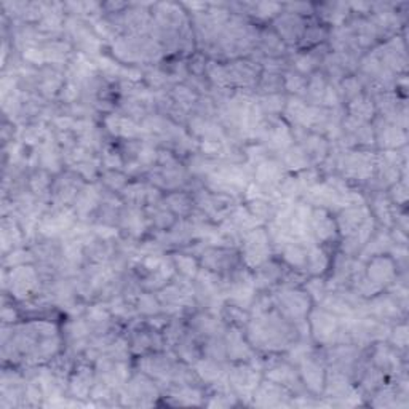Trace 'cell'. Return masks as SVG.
<instances>
[{
  "mask_svg": "<svg viewBox=\"0 0 409 409\" xmlns=\"http://www.w3.org/2000/svg\"><path fill=\"white\" fill-rule=\"evenodd\" d=\"M272 243L266 229L254 227L243 234L242 239V262L247 269H256L270 259Z\"/></svg>",
  "mask_w": 409,
  "mask_h": 409,
  "instance_id": "1",
  "label": "cell"
},
{
  "mask_svg": "<svg viewBox=\"0 0 409 409\" xmlns=\"http://www.w3.org/2000/svg\"><path fill=\"white\" fill-rule=\"evenodd\" d=\"M274 306L291 323H299L307 319L312 306L310 296L298 288H283L279 294H274Z\"/></svg>",
  "mask_w": 409,
  "mask_h": 409,
  "instance_id": "2",
  "label": "cell"
},
{
  "mask_svg": "<svg viewBox=\"0 0 409 409\" xmlns=\"http://www.w3.org/2000/svg\"><path fill=\"white\" fill-rule=\"evenodd\" d=\"M10 281H5L4 286L9 288L11 296L18 301H29V298H36L37 291L42 285V276L38 270L26 264V266H18L10 269Z\"/></svg>",
  "mask_w": 409,
  "mask_h": 409,
  "instance_id": "3",
  "label": "cell"
},
{
  "mask_svg": "<svg viewBox=\"0 0 409 409\" xmlns=\"http://www.w3.org/2000/svg\"><path fill=\"white\" fill-rule=\"evenodd\" d=\"M229 82L232 88L254 90L262 76V66L249 58H239L226 64Z\"/></svg>",
  "mask_w": 409,
  "mask_h": 409,
  "instance_id": "4",
  "label": "cell"
},
{
  "mask_svg": "<svg viewBox=\"0 0 409 409\" xmlns=\"http://www.w3.org/2000/svg\"><path fill=\"white\" fill-rule=\"evenodd\" d=\"M83 177L74 170H68L59 175L51 184V203L58 208H66V204L74 203L76 197L83 189Z\"/></svg>",
  "mask_w": 409,
  "mask_h": 409,
  "instance_id": "5",
  "label": "cell"
},
{
  "mask_svg": "<svg viewBox=\"0 0 409 409\" xmlns=\"http://www.w3.org/2000/svg\"><path fill=\"white\" fill-rule=\"evenodd\" d=\"M237 257L234 248H222V247H209L204 248L202 252V269H207L209 272H214L217 275L230 274L237 269Z\"/></svg>",
  "mask_w": 409,
  "mask_h": 409,
  "instance_id": "6",
  "label": "cell"
},
{
  "mask_svg": "<svg viewBox=\"0 0 409 409\" xmlns=\"http://www.w3.org/2000/svg\"><path fill=\"white\" fill-rule=\"evenodd\" d=\"M307 24H309L307 18H302L299 15H294V13L283 10L272 21V28L275 29L276 34L281 37V41L285 42L286 47H289V45L301 42Z\"/></svg>",
  "mask_w": 409,
  "mask_h": 409,
  "instance_id": "7",
  "label": "cell"
},
{
  "mask_svg": "<svg viewBox=\"0 0 409 409\" xmlns=\"http://www.w3.org/2000/svg\"><path fill=\"white\" fill-rule=\"evenodd\" d=\"M397 262L390 254H379L369 257V262L365 269V275L379 288L390 286L398 279Z\"/></svg>",
  "mask_w": 409,
  "mask_h": 409,
  "instance_id": "8",
  "label": "cell"
},
{
  "mask_svg": "<svg viewBox=\"0 0 409 409\" xmlns=\"http://www.w3.org/2000/svg\"><path fill=\"white\" fill-rule=\"evenodd\" d=\"M229 384L232 387V390H237L240 393H247L249 397H253L257 385L261 384V374L259 369H256L249 363H240L230 368L227 374Z\"/></svg>",
  "mask_w": 409,
  "mask_h": 409,
  "instance_id": "9",
  "label": "cell"
},
{
  "mask_svg": "<svg viewBox=\"0 0 409 409\" xmlns=\"http://www.w3.org/2000/svg\"><path fill=\"white\" fill-rule=\"evenodd\" d=\"M310 232L314 239L320 243H331L338 237V226L336 219L326 208H312L310 216Z\"/></svg>",
  "mask_w": 409,
  "mask_h": 409,
  "instance_id": "10",
  "label": "cell"
},
{
  "mask_svg": "<svg viewBox=\"0 0 409 409\" xmlns=\"http://www.w3.org/2000/svg\"><path fill=\"white\" fill-rule=\"evenodd\" d=\"M104 128L112 136L120 138L122 141L138 140V136L146 133L144 128H141V125H138V122L131 120V118L123 114H115V112H110L109 115L104 117Z\"/></svg>",
  "mask_w": 409,
  "mask_h": 409,
  "instance_id": "11",
  "label": "cell"
},
{
  "mask_svg": "<svg viewBox=\"0 0 409 409\" xmlns=\"http://www.w3.org/2000/svg\"><path fill=\"white\" fill-rule=\"evenodd\" d=\"M382 123L374 125V136L379 146L385 150H398L406 146V130L397 127V125L388 123L385 118L378 117Z\"/></svg>",
  "mask_w": 409,
  "mask_h": 409,
  "instance_id": "12",
  "label": "cell"
},
{
  "mask_svg": "<svg viewBox=\"0 0 409 409\" xmlns=\"http://www.w3.org/2000/svg\"><path fill=\"white\" fill-rule=\"evenodd\" d=\"M299 365H301L299 376L306 387L312 393H320L323 390V387H325V379H326V371L323 363L320 360H316L312 353L306 360H302Z\"/></svg>",
  "mask_w": 409,
  "mask_h": 409,
  "instance_id": "13",
  "label": "cell"
},
{
  "mask_svg": "<svg viewBox=\"0 0 409 409\" xmlns=\"http://www.w3.org/2000/svg\"><path fill=\"white\" fill-rule=\"evenodd\" d=\"M103 190L96 186V184H85L83 189L78 192L74 200V207L72 209L76 211L77 219L85 221V217L90 216L93 211L98 209L101 203Z\"/></svg>",
  "mask_w": 409,
  "mask_h": 409,
  "instance_id": "14",
  "label": "cell"
},
{
  "mask_svg": "<svg viewBox=\"0 0 409 409\" xmlns=\"http://www.w3.org/2000/svg\"><path fill=\"white\" fill-rule=\"evenodd\" d=\"M371 216V211L368 209L366 204L363 207H347L342 208L341 213L336 217V226H338V232L342 237H347L353 234L363 222L366 221V217Z\"/></svg>",
  "mask_w": 409,
  "mask_h": 409,
  "instance_id": "15",
  "label": "cell"
},
{
  "mask_svg": "<svg viewBox=\"0 0 409 409\" xmlns=\"http://www.w3.org/2000/svg\"><path fill=\"white\" fill-rule=\"evenodd\" d=\"M226 351L229 360L249 363L254 358L252 346H249L247 336H243L240 328L237 326L230 328L229 333L226 334Z\"/></svg>",
  "mask_w": 409,
  "mask_h": 409,
  "instance_id": "16",
  "label": "cell"
},
{
  "mask_svg": "<svg viewBox=\"0 0 409 409\" xmlns=\"http://www.w3.org/2000/svg\"><path fill=\"white\" fill-rule=\"evenodd\" d=\"M283 177H285V167L274 158L257 163L254 170V182L264 187H276Z\"/></svg>",
  "mask_w": 409,
  "mask_h": 409,
  "instance_id": "17",
  "label": "cell"
},
{
  "mask_svg": "<svg viewBox=\"0 0 409 409\" xmlns=\"http://www.w3.org/2000/svg\"><path fill=\"white\" fill-rule=\"evenodd\" d=\"M289 390L281 384H276L274 380H261V384L253 393L254 405L257 406H276L281 405L283 397H289Z\"/></svg>",
  "mask_w": 409,
  "mask_h": 409,
  "instance_id": "18",
  "label": "cell"
},
{
  "mask_svg": "<svg viewBox=\"0 0 409 409\" xmlns=\"http://www.w3.org/2000/svg\"><path fill=\"white\" fill-rule=\"evenodd\" d=\"M315 13L321 19L323 26H333V28H341L351 18V9L348 4H321L315 5Z\"/></svg>",
  "mask_w": 409,
  "mask_h": 409,
  "instance_id": "19",
  "label": "cell"
},
{
  "mask_svg": "<svg viewBox=\"0 0 409 409\" xmlns=\"http://www.w3.org/2000/svg\"><path fill=\"white\" fill-rule=\"evenodd\" d=\"M299 146L306 150L310 162H315V163L325 162L329 150H331L328 143V138H325L320 133H314V131H307V130L304 131V138H302Z\"/></svg>",
  "mask_w": 409,
  "mask_h": 409,
  "instance_id": "20",
  "label": "cell"
},
{
  "mask_svg": "<svg viewBox=\"0 0 409 409\" xmlns=\"http://www.w3.org/2000/svg\"><path fill=\"white\" fill-rule=\"evenodd\" d=\"M283 275H285V272H283L281 264L269 259L264 264H261L259 267L254 269V275H253L254 286L256 289H267L272 285L280 283Z\"/></svg>",
  "mask_w": 409,
  "mask_h": 409,
  "instance_id": "21",
  "label": "cell"
},
{
  "mask_svg": "<svg viewBox=\"0 0 409 409\" xmlns=\"http://www.w3.org/2000/svg\"><path fill=\"white\" fill-rule=\"evenodd\" d=\"M163 204L175 216H180L181 219H187L195 208V202L192 194L184 192V190H173L163 197Z\"/></svg>",
  "mask_w": 409,
  "mask_h": 409,
  "instance_id": "22",
  "label": "cell"
},
{
  "mask_svg": "<svg viewBox=\"0 0 409 409\" xmlns=\"http://www.w3.org/2000/svg\"><path fill=\"white\" fill-rule=\"evenodd\" d=\"M309 247L310 245H307L306 242L289 240L286 245L280 249L283 261H285L286 266H289L294 270H302L306 267Z\"/></svg>",
  "mask_w": 409,
  "mask_h": 409,
  "instance_id": "23",
  "label": "cell"
},
{
  "mask_svg": "<svg viewBox=\"0 0 409 409\" xmlns=\"http://www.w3.org/2000/svg\"><path fill=\"white\" fill-rule=\"evenodd\" d=\"M331 266V257L328 256L325 248L319 245H310L307 249L306 272L310 276H321Z\"/></svg>",
  "mask_w": 409,
  "mask_h": 409,
  "instance_id": "24",
  "label": "cell"
},
{
  "mask_svg": "<svg viewBox=\"0 0 409 409\" xmlns=\"http://www.w3.org/2000/svg\"><path fill=\"white\" fill-rule=\"evenodd\" d=\"M45 61L51 66H61L68 63L69 56L72 55V45L69 41H48L43 45Z\"/></svg>",
  "mask_w": 409,
  "mask_h": 409,
  "instance_id": "25",
  "label": "cell"
},
{
  "mask_svg": "<svg viewBox=\"0 0 409 409\" xmlns=\"http://www.w3.org/2000/svg\"><path fill=\"white\" fill-rule=\"evenodd\" d=\"M347 112L348 115H352L355 118H358L361 122H369L373 120L374 115L378 114L376 112V105L373 98L368 93H361L360 96L355 98L353 101L347 104Z\"/></svg>",
  "mask_w": 409,
  "mask_h": 409,
  "instance_id": "26",
  "label": "cell"
},
{
  "mask_svg": "<svg viewBox=\"0 0 409 409\" xmlns=\"http://www.w3.org/2000/svg\"><path fill=\"white\" fill-rule=\"evenodd\" d=\"M281 163H283V167L288 168L289 171H296V173H299V171L309 168L310 158L306 154V150L302 149L299 144H296V146H289L285 150Z\"/></svg>",
  "mask_w": 409,
  "mask_h": 409,
  "instance_id": "27",
  "label": "cell"
},
{
  "mask_svg": "<svg viewBox=\"0 0 409 409\" xmlns=\"http://www.w3.org/2000/svg\"><path fill=\"white\" fill-rule=\"evenodd\" d=\"M329 36V31L326 29V26H323L320 21L307 24V28L304 31V36H302L299 45L302 48H315L319 45H323V42L326 41Z\"/></svg>",
  "mask_w": 409,
  "mask_h": 409,
  "instance_id": "28",
  "label": "cell"
},
{
  "mask_svg": "<svg viewBox=\"0 0 409 409\" xmlns=\"http://www.w3.org/2000/svg\"><path fill=\"white\" fill-rule=\"evenodd\" d=\"M170 95H171V98H173L175 104L180 105V108L186 112L192 110L194 105L197 104V101H199V98H200V95L190 88L187 83L175 85Z\"/></svg>",
  "mask_w": 409,
  "mask_h": 409,
  "instance_id": "29",
  "label": "cell"
},
{
  "mask_svg": "<svg viewBox=\"0 0 409 409\" xmlns=\"http://www.w3.org/2000/svg\"><path fill=\"white\" fill-rule=\"evenodd\" d=\"M195 373L199 378L204 382H209V384H213L219 378H222V368H221V363L216 361V360H211L203 357L199 361L195 363Z\"/></svg>",
  "mask_w": 409,
  "mask_h": 409,
  "instance_id": "30",
  "label": "cell"
},
{
  "mask_svg": "<svg viewBox=\"0 0 409 409\" xmlns=\"http://www.w3.org/2000/svg\"><path fill=\"white\" fill-rule=\"evenodd\" d=\"M257 90L266 95H279L285 90V81H283V74H276V72H267L262 71V76L257 83Z\"/></svg>",
  "mask_w": 409,
  "mask_h": 409,
  "instance_id": "31",
  "label": "cell"
},
{
  "mask_svg": "<svg viewBox=\"0 0 409 409\" xmlns=\"http://www.w3.org/2000/svg\"><path fill=\"white\" fill-rule=\"evenodd\" d=\"M373 213L374 219H379L385 226H392L395 222V214H393V203L387 199L384 195H376L373 199Z\"/></svg>",
  "mask_w": 409,
  "mask_h": 409,
  "instance_id": "32",
  "label": "cell"
},
{
  "mask_svg": "<svg viewBox=\"0 0 409 409\" xmlns=\"http://www.w3.org/2000/svg\"><path fill=\"white\" fill-rule=\"evenodd\" d=\"M173 262L176 266V272L186 276V279L192 280L197 276L200 270V264L195 259L192 254H184V253H177L173 256Z\"/></svg>",
  "mask_w": 409,
  "mask_h": 409,
  "instance_id": "33",
  "label": "cell"
},
{
  "mask_svg": "<svg viewBox=\"0 0 409 409\" xmlns=\"http://www.w3.org/2000/svg\"><path fill=\"white\" fill-rule=\"evenodd\" d=\"M336 90H338L341 101H344L348 104L351 101H353L355 98L363 93V85H361L358 77L347 76L346 78H342V81L339 82V87Z\"/></svg>",
  "mask_w": 409,
  "mask_h": 409,
  "instance_id": "34",
  "label": "cell"
},
{
  "mask_svg": "<svg viewBox=\"0 0 409 409\" xmlns=\"http://www.w3.org/2000/svg\"><path fill=\"white\" fill-rule=\"evenodd\" d=\"M274 202L266 200V199H254L249 200L247 204V209L249 211L257 222H264V221H272V217L275 214V208H274Z\"/></svg>",
  "mask_w": 409,
  "mask_h": 409,
  "instance_id": "35",
  "label": "cell"
},
{
  "mask_svg": "<svg viewBox=\"0 0 409 409\" xmlns=\"http://www.w3.org/2000/svg\"><path fill=\"white\" fill-rule=\"evenodd\" d=\"M101 184L105 189L110 190V192L120 194L125 186L128 184V175L125 173V171H115V170L103 171Z\"/></svg>",
  "mask_w": 409,
  "mask_h": 409,
  "instance_id": "36",
  "label": "cell"
},
{
  "mask_svg": "<svg viewBox=\"0 0 409 409\" xmlns=\"http://www.w3.org/2000/svg\"><path fill=\"white\" fill-rule=\"evenodd\" d=\"M286 96H283L281 93L279 95H266L259 100V108L262 110L264 115H280L283 114L286 105Z\"/></svg>",
  "mask_w": 409,
  "mask_h": 409,
  "instance_id": "37",
  "label": "cell"
},
{
  "mask_svg": "<svg viewBox=\"0 0 409 409\" xmlns=\"http://www.w3.org/2000/svg\"><path fill=\"white\" fill-rule=\"evenodd\" d=\"M307 78L306 76L299 74L296 71H286L283 72V81H285V90H288L293 96H302L306 95L307 90Z\"/></svg>",
  "mask_w": 409,
  "mask_h": 409,
  "instance_id": "38",
  "label": "cell"
},
{
  "mask_svg": "<svg viewBox=\"0 0 409 409\" xmlns=\"http://www.w3.org/2000/svg\"><path fill=\"white\" fill-rule=\"evenodd\" d=\"M136 312L146 316H152L162 312V304L154 293H141L136 301Z\"/></svg>",
  "mask_w": 409,
  "mask_h": 409,
  "instance_id": "39",
  "label": "cell"
},
{
  "mask_svg": "<svg viewBox=\"0 0 409 409\" xmlns=\"http://www.w3.org/2000/svg\"><path fill=\"white\" fill-rule=\"evenodd\" d=\"M101 163L104 167V171H109V170L123 171L125 170V158L120 152V149L115 146H105L103 149Z\"/></svg>",
  "mask_w": 409,
  "mask_h": 409,
  "instance_id": "40",
  "label": "cell"
},
{
  "mask_svg": "<svg viewBox=\"0 0 409 409\" xmlns=\"http://www.w3.org/2000/svg\"><path fill=\"white\" fill-rule=\"evenodd\" d=\"M276 192L280 197H285L286 200H291L304 194V189H302L298 176H285L276 186Z\"/></svg>",
  "mask_w": 409,
  "mask_h": 409,
  "instance_id": "41",
  "label": "cell"
},
{
  "mask_svg": "<svg viewBox=\"0 0 409 409\" xmlns=\"http://www.w3.org/2000/svg\"><path fill=\"white\" fill-rule=\"evenodd\" d=\"M36 261V256L32 253V249H23V248H15L11 249V253L9 256L4 257V266L5 269L18 267V266H26V264H31Z\"/></svg>",
  "mask_w": 409,
  "mask_h": 409,
  "instance_id": "42",
  "label": "cell"
},
{
  "mask_svg": "<svg viewBox=\"0 0 409 409\" xmlns=\"http://www.w3.org/2000/svg\"><path fill=\"white\" fill-rule=\"evenodd\" d=\"M304 291L310 296L312 302H321L323 299H325V296L328 294L326 281L321 280L320 276H312L309 281L306 280Z\"/></svg>",
  "mask_w": 409,
  "mask_h": 409,
  "instance_id": "43",
  "label": "cell"
},
{
  "mask_svg": "<svg viewBox=\"0 0 409 409\" xmlns=\"http://www.w3.org/2000/svg\"><path fill=\"white\" fill-rule=\"evenodd\" d=\"M207 64H208V59L204 58L203 53H195V55L190 56V59L187 61L189 76L204 77V72H207Z\"/></svg>",
  "mask_w": 409,
  "mask_h": 409,
  "instance_id": "44",
  "label": "cell"
},
{
  "mask_svg": "<svg viewBox=\"0 0 409 409\" xmlns=\"http://www.w3.org/2000/svg\"><path fill=\"white\" fill-rule=\"evenodd\" d=\"M406 177H403V181L395 182L393 186H390V197L392 203L397 204H405L408 200V186H406Z\"/></svg>",
  "mask_w": 409,
  "mask_h": 409,
  "instance_id": "45",
  "label": "cell"
},
{
  "mask_svg": "<svg viewBox=\"0 0 409 409\" xmlns=\"http://www.w3.org/2000/svg\"><path fill=\"white\" fill-rule=\"evenodd\" d=\"M390 336H392V342L397 347L405 348L408 346V328H406L405 323L403 325H398L397 328H395L393 331L390 333Z\"/></svg>",
  "mask_w": 409,
  "mask_h": 409,
  "instance_id": "46",
  "label": "cell"
},
{
  "mask_svg": "<svg viewBox=\"0 0 409 409\" xmlns=\"http://www.w3.org/2000/svg\"><path fill=\"white\" fill-rule=\"evenodd\" d=\"M2 320H4V325H9V323H15L18 320V314H16L15 307L4 306V309H2Z\"/></svg>",
  "mask_w": 409,
  "mask_h": 409,
  "instance_id": "47",
  "label": "cell"
}]
</instances>
